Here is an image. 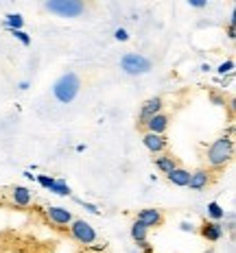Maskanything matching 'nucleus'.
I'll list each match as a JSON object with an SVG mask.
<instances>
[{"label":"nucleus","mask_w":236,"mask_h":253,"mask_svg":"<svg viewBox=\"0 0 236 253\" xmlns=\"http://www.w3.org/2000/svg\"><path fill=\"white\" fill-rule=\"evenodd\" d=\"M203 253H212V249H208V251H203Z\"/></svg>","instance_id":"c85d7f7f"},{"label":"nucleus","mask_w":236,"mask_h":253,"mask_svg":"<svg viewBox=\"0 0 236 253\" xmlns=\"http://www.w3.org/2000/svg\"><path fill=\"white\" fill-rule=\"evenodd\" d=\"M11 35L15 40H20L24 46H31V38H29V33H24V31H11Z\"/></svg>","instance_id":"aec40b11"},{"label":"nucleus","mask_w":236,"mask_h":253,"mask_svg":"<svg viewBox=\"0 0 236 253\" xmlns=\"http://www.w3.org/2000/svg\"><path fill=\"white\" fill-rule=\"evenodd\" d=\"M38 183L42 188H46V190H50V186L55 183V179L48 177V175H38Z\"/></svg>","instance_id":"4be33fe9"},{"label":"nucleus","mask_w":236,"mask_h":253,"mask_svg":"<svg viewBox=\"0 0 236 253\" xmlns=\"http://www.w3.org/2000/svg\"><path fill=\"white\" fill-rule=\"evenodd\" d=\"M4 26H7L9 31H22L24 18L20 13H7L4 15Z\"/></svg>","instance_id":"f3484780"},{"label":"nucleus","mask_w":236,"mask_h":253,"mask_svg":"<svg viewBox=\"0 0 236 253\" xmlns=\"http://www.w3.org/2000/svg\"><path fill=\"white\" fill-rule=\"evenodd\" d=\"M188 2H190V7H195V9H203L206 7V0H188Z\"/></svg>","instance_id":"a878e982"},{"label":"nucleus","mask_w":236,"mask_h":253,"mask_svg":"<svg viewBox=\"0 0 236 253\" xmlns=\"http://www.w3.org/2000/svg\"><path fill=\"white\" fill-rule=\"evenodd\" d=\"M180 229H182V231H186V234H188V231L192 234V231H195V225L188 223V220H182V223H180Z\"/></svg>","instance_id":"393cba45"},{"label":"nucleus","mask_w":236,"mask_h":253,"mask_svg":"<svg viewBox=\"0 0 236 253\" xmlns=\"http://www.w3.org/2000/svg\"><path fill=\"white\" fill-rule=\"evenodd\" d=\"M46 216L52 220L55 225H70L72 220H75V216L68 208H59V205H50V208H46Z\"/></svg>","instance_id":"6e6552de"},{"label":"nucleus","mask_w":236,"mask_h":253,"mask_svg":"<svg viewBox=\"0 0 236 253\" xmlns=\"http://www.w3.org/2000/svg\"><path fill=\"white\" fill-rule=\"evenodd\" d=\"M153 164H155L157 170H162L164 175H169L171 170H175V168H177L175 157L169 155V153H164V155H160V157H153Z\"/></svg>","instance_id":"4468645a"},{"label":"nucleus","mask_w":236,"mask_h":253,"mask_svg":"<svg viewBox=\"0 0 236 253\" xmlns=\"http://www.w3.org/2000/svg\"><path fill=\"white\" fill-rule=\"evenodd\" d=\"M50 192H55V194H59V197H70V186H68L66 181H59V179H55V183L50 186Z\"/></svg>","instance_id":"6ab92c4d"},{"label":"nucleus","mask_w":236,"mask_h":253,"mask_svg":"<svg viewBox=\"0 0 236 253\" xmlns=\"http://www.w3.org/2000/svg\"><path fill=\"white\" fill-rule=\"evenodd\" d=\"M79 205H83V208L88 210V212H92V214H101V210L96 208V205H92V203H86V201H77Z\"/></svg>","instance_id":"b1692460"},{"label":"nucleus","mask_w":236,"mask_h":253,"mask_svg":"<svg viewBox=\"0 0 236 253\" xmlns=\"http://www.w3.org/2000/svg\"><path fill=\"white\" fill-rule=\"evenodd\" d=\"M114 38H116L118 42H127L129 40V33L125 29H116V31H114Z\"/></svg>","instance_id":"5701e85b"},{"label":"nucleus","mask_w":236,"mask_h":253,"mask_svg":"<svg viewBox=\"0 0 236 253\" xmlns=\"http://www.w3.org/2000/svg\"><path fill=\"white\" fill-rule=\"evenodd\" d=\"M20 89H29V81H22V83H20Z\"/></svg>","instance_id":"cd10ccee"},{"label":"nucleus","mask_w":236,"mask_h":253,"mask_svg":"<svg viewBox=\"0 0 236 253\" xmlns=\"http://www.w3.org/2000/svg\"><path fill=\"white\" fill-rule=\"evenodd\" d=\"M210 186V172L203 170V168H199V170L190 172V179H188V186L190 190H206Z\"/></svg>","instance_id":"f8f14e48"},{"label":"nucleus","mask_w":236,"mask_h":253,"mask_svg":"<svg viewBox=\"0 0 236 253\" xmlns=\"http://www.w3.org/2000/svg\"><path fill=\"white\" fill-rule=\"evenodd\" d=\"M146 236H149V229H146L142 223H138V220H136V223L131 225V238L138 242V247H140L142 242H146Z\"/></svg>","instance_id":"dca6fc26"},{"label":"nucleus","mask_w":236,"mask_h":253,"mask_svg":"<svg viewBox=\"0 0 236 253\" xmlns=\"http://www.w3.org/2000/svg\"><path fill=\"white\" fill-rule=\"evenodd\" d=\"M166 177H169V181L173 183V186H177V188H186V186H188V179H190V172H188L186 168H180V166H177L175 170H171Z\"/></svg>","instance_id":"2eb2a0df"},{"label":"nucleus","mask_w":236,"mask_h":253,"mask_svg":"<svg viewBox=\"0 0 236 253\" xmlns=\"http://www.w3.org/2000/svg\"><path fill=\"white\" fill-rule=\"evenodd\" d=\"M79 89H81V81H79V77L75 72H66V75H61L59 79L55 81V85H52V94H55V98L59 103H72L77 98Z\"/></svg>","instance_id":"f257e3e1"},{"label":"nucleus","mask_w":236,"mask_h":253,"mask_svg":"<svg viewBox=\"0 0 236 253\" xmlns=\"http://www.w3.org/2000/svg\"><path fill=\"white\" fill-rule=\"evenodd\" d=\"M234 33H236V31H234V24H230V26H228V38H230V40H234V38H236Z\"/></svg>","instance_id":"bb28decb"},{"label":"nucleus","mask_w":236,"mask_h":253,"mask_svg":"<svg viewBox=\"0 0 236 253\" xmlns=\"http://www.w3.org/2000/svg\"><path fill=\"white\" fill-rule=\"evenodd\" d=\"M162 98L160 96H153V98H149V101H144V105L140 107V116H138V123L140 125H144L149 118H153L155 114H160L162 112Z\"/></svg>","instance_id":"0eeeda50"},{"label":"nucleus","mask_w":236,"mask_h":253,"mask_svg":"<svg viewBox=\"0 0 236 253\" xmlns=\"http://www.w3.org/2000/svg\"><path fill=\"white\" fill-rule=\"evenodd\" d=\"M232 153H234V142L230 135H221L210 144L208 149V164L212 168H221L225 166L230 160H232Z\"/></svg>","instance_id":"f03ea898"},{"label":"nucleus","mask_w":236,"mask_h":253,"mask_svg":"<svg viewBox=\"0 0 236 253\" xmlns=\"http://www.w3.org/2000/svg\"><path fill=\"white\" fill-rule=\"evenodd\" d=\"M11 201L15 205H20V208H26V205H31V201H33V197H31V190L24 188V186H15L11 190Z\"/></svg>","instance_id":"ddd939ff"},{"label":"nucleus","mask_w":236,"mask_h":253,"mask_svg":"<svg viewBox=\"0 0 236 253\" xmlns=\"http://www.w3.org/2000/svg\"><path fill=\"white\" fill-rule=\"evenodd\" d=\"M138 223H142L146 229H151V227H162V223H164V216H162L160 210H155V208H146V210H140L138 212Z\"/></svg>","instance_id":"423d86ee"},{"label":"nucleus","mask_w":236,"mask_h":253,"mask_svg":"<svg viewBox=\"0 0 236 253\" xmlns=\"http://www.w3.org/2000/svg\"><path fill=\"white\" fill-rule=\"evenodd\" d=\"M44 9L59 18H79L81 13H86V4L81 0H48Z\"/></svg>","instance_id":"20e7f679"},{"label":"nucleus","mask_w":236,"mask_h":253,"mask_svg":"<svg viewBox=\"0 0 236 253\" xmlns=\"http://www.w3.org/2000/svg\"><path fill=\"white\" fill-rule=\"evenodd\" d=\"M208 216L214 220V223H219L221 218H225V210L217 201H212V203H208Z\"/></svg>","instance_id":"a211bd4d"},{"label":"nucleus","mask_w":236,"mask_h":253,"mask_svg":"<svg viewBox=\"0 0 236 253\" xmlns=\"http://www.w3.org/2000/svg\"><path fill=\"white\" fill-rule=\"evenodd\" d=\"M232 70H234V61H232V59L223 61L221 66L217 68V72H219V75H228V72H232Z\"/></svg>","instance_id":"412c9836"},{"label":"nucleus","mask_w":236,"mask_h":253,"mask_svg":"<svg viewBox=\"0 0 236 253\" xmlns=\"http://www.w3.org/2000/svg\"><path fill=\"white\" fill-rule=\"evenodd\" d=\"M169 114H155L153 116V118H149V120H146V123H144V126H146V129H149V131H146V133H155V135H164V131L166 129H169Z\"/></svg>","instance_id":"9d476101"},{"label":"nucleus","mask_w":236,"mask_h":253,"mask_svg":"<svg viewBox=\"0 0 236 253\" xmlns=\"http://www.w3.org/2000/svg\"><path fill=\"white\" fill-rule=\"evenodd\" d=\"M120 68H123L125 75L140 77V75H146V72H151L153 63H151L149 57L140 55V52H127V55H123V59H120Z\"/></svg>","instance_id":"7ed1b4c3"},{"label":"nucleus","mask_w":236,"mask_h":253,"mask_svg":"<svg viewBox=\"0 0 236 253\" xmlns=\"http://www.w3.org/2000/svg\"><path fill=\"white\" fill-rule=\"evenodd\" d=\"M70 234H72V238L77 242H81V245H92V242H96V229H94L90 223H86V220H72Z\"/></svg>","instance_id":"39448f33"},{"label":"nucleus","mask_w":236,"mask_h":253,"mask_svg":"<svg viewBox=\"0 0 236 253\" xmlns=\"http://www.w3.org/2000/svg\"><path fill=\"white\" fill-rule=\"evenodd\" d=\"M142 144L149 149L151 153H155V155H160V153L166 151V138L164 135H155V133H144L142 138Z\"/></svg>","instance_id":"9b49d317"},{"label":"nucleus","mask_w":236,"mask_h":253,"mask_svg":"<svg viewBox=\"0 0 236 253\" xmlns=\"http://www.w3.org/2000/svg\"><path fill=\"white\" fill-rule=\"evenodd\" d=\"M199 236L208 242H217L223 238V225L214 223V220H206V223L199 227Z\"/></svg>","instance_id":"1a4fd4ad"}]
</instances>
